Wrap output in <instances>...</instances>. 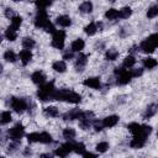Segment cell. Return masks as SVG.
Here are the masks:
<instances>
[{
    "label": "cell",
    "mask_w": 158,
    "mask_h": 158,
    "mask_svg": "<svg viewBox=\"0 0 158 158\" xmlns=\"http://www.w3.org/2000/svg\"><path fill=\"white\" fill-rule=\"evenodd\" d=\"M52 100H62V101H68V102H72V104H78V102L81 101V96L78 93L73 91V90L59 89V90H56L53 93Z\"/></svg>",
    "instance_id": "cell-1"
},
{
    "label": "cell",
    "mask_w": 158,
    "mask_h": 158,
    "mask_svg": "<svg viewBox=\"0 0 158 158\" xmlns=\"http://www.w3.org/2000/svg\"><path fill=\"white\" fill-rule=\"evenodd\" d=\"M54 91H56L54 83H53V81H49V83H46V84L40 85V89L37 90V96H38L42 101L52 100V96H53V93H54Z\"/></svg>",
    "instance_id": "cell-2"
},
{
    "label": "cell",
    "mask_w": 158,
    "mask_h": 158,
    "mask_svg": "<svg viewBox=\"0 0 158 158\" xmlns=\"http://www.w3.org/2000/svg\"><path fill=\"white\" fill-rule=\"evenodd\" d=\"M157 47H158V33L151 35L148 38L142 41L141 44H139L141 51L144 52V53H152Z\"/></svg>",
    "instance_id": "cell-3"
},
{
    "label": "cell",
    "mask_w": 158,
    "mask_h": 158,
    "mask_svg": "<svg viewBox=\"0 0 158 158\" xmlns=\"http://www.w3.org/2000/svg\"><path fill=\"white\" fill-rule=\"evenodd\" d=\"M114 73H115V75L117 77V84H120V85H125V84H128V83L131 81V78H132L131 72L123 69L122 67H117V68H115Z\"/></svg>",
    "instance_id": "cell-4"
},
{
    "label": "cell",
    "mask_w": 158,
    "mask_h": 158,
    "mask_svg": "<svg viewBox=\"0 0 158 158\" xmlns=\"http://www.w3.org/2000/svg\"><path fill=\"white\" fill-rule=\"evenodd\" d=\"M48 23H49V21H48V16H47L46 10L44 9H38L37 15L35 17V26L40 27V28H44Z\"/></svg>",
    "instance_id": "cell-5"
},
{
    "label": "cell",
    "mask_w": 158,
    "mask_h": 158,
    "mask_svg": "<svg viewBox=\"0 0 158 158\" xmlns=\"http://www.w3.org/2000/svg\"><path fill=\"white\" fill-rule=\"evenodd\" d=\"M9 137L11 138V141H21V138L23 137V135H25V128H23V126L21 125V123H16L12 128H10L9 130Z\"/></svg>",
    "instance_id": "cell-6"
},
{
    "label": "cell",
    "mask_w": 158,
    "mask_h": 158,
    "mask_svg": "<svg viewBox=\"0 0 158 158\" xmlns=\"http://www.w3.org/2000/svg\"><path fill=\"white\" fill-rule=\"evenodd\" d=\"M64 40H65V32L62 30H57L53 33V38H52V46L62 49L64 47Z\"/></svg>",
    "instance_id": "cell-7"
},
{
    "label": "cell",
    "mask_w": 158,
    "mask_h": 158,
    "mask_svg": "<svg viewBox=\"0 0 158 158\" xmlns=\"http://www.w3.org/2000/svg\"><path fill=\"white\" fill-rule=\"evenodd\" d=\"M10 105H11V107H12L17 114L23 112L25 109L27 107L26 101H25L23 99H21V98H11V100H10Z\"/></svg>",
    "instance_id": "cell-8"
},
{
    "label": "cell",
    "mask_w": 158,
    "mask_h": 158,
    "mask_svg": "<svg viewBox=\"0 0 158 158\" xmlns=\"http://www.w3.org/2000/svg\"><path fill=\"white\" fill-rule=\"evenodd\" d=\"M72 151H73V142H67V143L62 144L59 148H57L54 154L58 157H67Z\"/></svg>",
    "instance_id": "cell-9"
},
{
    "label": "cell",
    "mask_w": 158,
    "mask_h": 158,
    "mask_svg": "<svg viewBox=\"0 0 158 158\" xmlns=\"http://www.w3.org/2000/svg\"><path fill=\"white\" fill-rule=\"evenodd\" d=\"M146 139H147V137H144L142 135H133V138L130 142V146L132 148H142L146 143Z\"/></svg>",
    "instance_id": "cell-10"
},
{
    "label": "cell",
    "mask_w": 158,
    "mask_h": 158,
    "mask_svg": "<svg viewBox=\"0 0 158 158\" xmlns=\"http://www.w3.org/2000/svg\"><path fill=\"white\" fill-rule=\"evenodd\" d=\"M83 84L85 86H89V88H93V89H100V86H101V83H100L99 78H88L83 81Z\"/></svg>",
    "instance_id": "cell-11"
},
{
    "label": "cell",
    "mask_w": 158,
    "mask_h": 158,
    "mask_svg": "<svg viewBox=\"0 0 158 158\" xmlns=\"http://www.w3.org/2000/svg\"><path fill=\"white\" fill-rule=\"evenodd\" d=\"M31 79H32V81L35 84H38V85H42L46 81V77H44V74L42 72H35L31 75Z\"/></svg>",
    "instance_id": "cell-12"
},
{
    "label": "cell",
    "mask_w": 158,
    "mask_h": 158,
    "mask_svg": "<svg viewBox=\"0 0 158 158\" xmlns=\"http://www.w3.org/2000/svg\"><path fill=\"white\" fill-rule=\"evenodd\" d=\"M117 122H118V116H116V115L107 116V117H105V118L102 120L104 127H114Z\"/></svg>",
    "instance_id": "cell-13"
},
{
    "label": "cell",
    "mask_w": 158,
    "mask_h": 158,
    "mask_svg": "<svg viewBox=\"0 0 158 158\" xmlns=\"http://www.w3.org/2000/svg\"><path fill=\"white\" fill-rule=\"evenodd\" d=\"M20 59H21V62H22V64L23 65H26L31 59H32V53H31V51L30 49H22L21 52H20Z\"/></svg>",
    "instance_id": "cell-14"
},
{
    "label": "cell",
    "mask_w": 158,
    "mask_h": 158,
    "mask_svg": "<svg viewBox=\"0 0 158 158\" xmlns=\"http://www.w3.org/2000/svg\"><path fill=\"white\" fill-rule=\"evenodd\" d=\"M86 62H88V56H86V54H79L78 58H77V60H75L77 70H78V72H79V70H83V68H84V65L86 64Z\"/></svg>",
    "instance_id": "cell-15"
},
{
    "label": "cell",
    "mask_w": 158,
    "mask_h": 158,
    "mask_svg": "<svg viewBox=\"0 0 158 158\" xmlns=\"http://www.w3.org/2000/svg\"><path fill=\"white\" fill-rule=\"evenodd\" d=\"M81 114H83V112H81L80 110L74 109V110L67 112V114L63 116V118H64V120H75V118H80V117H81Z\"/></svg>",
    "instance_id": "cell-16"
},
{
    "label": "cell",
    "mask_w": 158,
    "mask_h": 158,
    "mask_svg": "<svg viewBox=\"0 0 158 158\" xmlns=\"http://www.w3.org/2000/svg\"><path fill=\"white\" fill-rule=\"evenodd\" d=\"M57 23H58L59 26L68 27V26H70L72 20H70L69 16H67V15H62V16H58V17H57Z\"/></svg>",
    "instance_id": "cell-17"
},
{
    "label": "cell",
    "mask_w": 158,
    "mask_h": 158,
    "mask_svg": "<svg viewBox=\"0 0 158 158\" xmlns=\"http://www.w3.org/2000/svg\"><path fill=\"white\" fill-rule=\"evenodd\" d=\"M157 110H158V106H157L156 104H151V105H148L147 109H146V112H144L143 117H144V118H149V117H152L153 115H156Z\"/></svg>",
    "instance_id": "cell-18"
},
{
    "label": "cell",
    "mask_w": 158,
    "mask_h": 158,
    "mask_svg": "<svg viewBox=\"0 0 158 158\" xmlns=\"http://www.w3.org/2000/svg\"><path fill=\"white\" fill-rule=\"evenodd\" d=\"M84 48V41L81 38H78L72 42V51L73 52H80Z\"/></svg>",
    "instance_id": "cell-19"
},
{
    "label": "cell",
    "mask_w": 158,
    "mask_h": 158,
    "mask_svg": "<svg viewBox=\"0 0 158 158\" xmlns=\"http://www.w3.org/2000/svg\"><path fill=\"white\" fill-rule=\"evenodd\" d=\"M84 31H85V33H86V35L93 36V35H95V33H96V31H98V25H96L95 22H90L88 26H85Z\"/></svg>",
    "instance_id": "cell-20"
},
{
    "label": "cell",
    "mask_w": 158,
    "mask_h": 158,
    "mask_svg": "<svg viewBox=\"0 0 158 158\" xmlns=\"http://www.w3.org/2000/svg\"><path fill=\"white\" fill-rule=\"evenodd\" d=\"M52 67H53V69H54L56 72H58V73H63V72H65V69H67V65H65V63H64L63 60H57V62H54Z\"/></svg>",
    "instance_id": "cell-21"
},
{
    "label": "cell",
    "mask_w": 158,
    "mask_h": 158,
    "mask_svg": "<svg viewBox=\"0 0 158 158\" xmlns=\"http://www.w3.org/2000/svg\"><path fill=\"white\" fill-rule=\"evenodd\" d=\"M157 64H158L157 60L154 58H152V57H147V58L143 59V65L146 68H148V69H152V68L157 67Z\"/></svg>",
    "instance_id": "cell-22"
},
{
    "label": "cell",
    "mask_w": 158,
    "mask_h": 158,
    "mask_svg": "<svg viewBox=\"0 0 158 158\" xmlns=\"http://www.w3.org/2000/svg\"><path fill=\"white\" fill-rule=\"evenodd\" d=\"M73 152L83 156L85 153V146L81 142H75V143H73Z\"/></svg>",
    "instance_id": "cell-23"
},
{
    "label": "cell",
    "mask_w": 158,
    "mask_h": 158,
    "mask_svg": "<svg viewBox=\"0 0 158 158\" xmlns=\"http://www.w3.org/2000/svg\"><path fill=\"white\" fill-rule=\"evenodd\" d=\"M79 10H80L81 12H84V14H89V12L93 11V4H91L90 1H84V2L79 6Z\"/></svg>",
    "instance_id": "cell-24"
},
{
    "label": "cell",
    "mask_w": 158,
    "mask_h": 158,
    "mask_svg": "<svg viewBox=\"0 0 158 158\" xmlns=\"http://www.w3.org/2000/svg\"><path fill=\"white\" fill-rule=\"evenodd\" d=\"M131 14H132L131 7L126 6V7H122V9L118 11V17H121V19H128V17L131 16Z\"/></svg>",
    "instance_id": "cell-25"
},
{
    "label": "cell",
    "mask_w": 158,
    "mask_h": 158,
    "mask_svg": "<svg viewBox=\"0 0 158 158\" xmlns=\"http://www.w3.org/2000/svg\"><path fill=\"white\" fill-rule=\"evenodd\" d=\"M21 23H22V19H21L20 16H14V17L11 19V25H10V27L14 28V30H19L20 26H21Z\"/></svg>",
    "instance_id": "cell-26"
},
{
    "label": "cell",
    "mask_w": 158,
    "mask_h": 158,
    "mask_svg": "<svg viewBox=\"0 0 158 158\" xmlns=\"http://www.w3.org/2000/svg\"><path fill=\"white\" fill-rule=\"evenodd\" d=\"M22 46H23V48H26V49H31V48L35 47V40L31 38V37H25V38L22 40Z\"/></svg>",
    "instance_id": "cell-27"
},
{
    "label": "cell",
    "mask_w": 158,
    "mask_h": 158,
    "mask_svg": "<svg viewBox=\"0 0 158 158\" xmlns=\"http://www.w3.org/2000/svg\"><path fill=\"white\" fill-rule=\"evenodd\" d=\"M5 37L9 40V41H15L16 37H17V33H16V30L9 27L6 31H5Z\"/></svg>",
    "instance_id": "cell-28"
},
{
    "label": "cell",
    "mask_w": 158,
    "mask_h": 158,
    "mask_svg": "<svg viewBox=\"0 0 158 158\" xmlns=\"http://www.w3.org/2000/svg\"><path fill=\"white\" fill-rule=\"evenodd\" d=\"M4 59L7 60V62H11V63L16 62V54H15V52L11 51V49L6 51V52L4 53Z\"/></svg>",
    "instance_id": "cell-29"
},
{
    "label": "cell",
    "mask_w": 158,
    "mask_h": 158,
    "mask_svg": "<svg viewBox=\"0 0 158 158\" xmlns=\"http://www.w3.org/2000/svg\"><path fill=\"white\" fill-rule=\"evenodd\" d=\"M44 114L47 116H51V117H56L58 116V109L56 106H47L44 109Z\"/></svg>",
    "instance_id": "cell-30"
},
{
    "label": "cell",
    "mask_w": 158,
    "mask_h": 158,
    "mask_svg": "<svg viewBox=\"0 0 158 158\" xmlns=\"http://www.w3.org/2000/svg\"><path fill=\"white\" fill-rule=\"evenodd\" d=\"M105 17L109 19V20H115L118 17V11L116 9H109L106 12H105Z\"/></svg>",
    "instance_id": "cell-31"
},
{
    "label": "cell",
    "mask_w": 158,
    "mask_h": 158,
    "mask_svg": "<svg viewBox=\"0 0 158 158\" xmlns=\"http://www.w3.org/2000/svg\"><path fill=\"white\" fill-rule=\"evenodd\" d=\"M106 59L107 60H115L117 57H118V52L116 51V49H114V48H111V49H107L106 51Z\"/></svg>",
    "instance_id": "cell-32"
},
{
    "label": "cell",
    "mask_w": 158,
    "mask_h": 158,
    "mask_svg": "<svg viewBox=\"0 0 158 158\" xmlns=\"http://www.w3.org/2000/svg\"><path fill=\"white\" fill-rule=\"evenodd\" d=\"M135 63H136V59H135L133 56H127V57L123 59V67H125V68H131V67L135 65Z\"/></svg>",
    "instance_id": "cell-33"
},
{
    "label": "cell",
    "mask_w": 158,
    "mask_h": 158,
    "mask_svg": "<svg viewBox=\"0 0 158 158\" xmlns=\"http://www.w3.org/2000/svg\"><path fill=\"white\" fill-rule=\"evenodd\" d=\"M63 137L67 138L68 141H72L75 137V131L73 128H64L63 131Z\"/></svg>",
    "instance_id": "cell-34"
},
{
    "label": "cell",
    "mask_w": 158,
    "mask_h": 158,
    "mask_svg": "<svg viewBox=\"0 0 158 158\" xmlns=\"http://www.w3.org/2000/svg\"><path fill=\"white\" fill-rule=\"evenodd\" d=\"M91 125V120L90 118H85V117H81L80 121H79V127L81 130H88Z\"/></svg>",
    "instance_id": "cell-35"
},
{
    "label": "cell",
    "mask_w": 158,
    "mask_h": 158,
    "mask_svg": "<svg viewBox=\"0 0 158 158\" xmlns=\"http://www.w3.org/2000/svg\"><path fill=\"white\" fill-rule=\"evenodd\" d=\"M40 142L41 143H51L52 142V136L47 132H42V133H40Z\"/></svg>",
    "instance_id": "cell-36"
},
{
    "label": "cell",
    "mask_w": 158,
    "mask_h": 158,
    "mask_svg": "<svg viewBox=\"0 0 158 158\" xmlns=\"http://www.w3.org/2000/svg\"><path fill=\"white\" fill-rule=\"evenodd\" d=\"M53 2V0H36V6L38 9H46Z\"/></svg>",
    "instance_id": "cell-37"
},
{
    "label": "cell",
    "mask_w": 158,
    "mask_h": 158,
    "mask_svg": "<svg viewBox=\"0 0 158 158\" xmlns=\"http://www.w3.org/2000/svg\"><path fill=\"white\" fill-rule=\"evenodd\" d=\"M11 120H12V118H11V114H10L9 111H4V112L1 114V123H2V125L9 123Z\"/></svg>",
    "instance_id": "cell-38"
},
{
    "label": "cell",
    "mask_w": 158,
    "mask_h": 158,
    "mask_svg": "<svg viewBox=\"0 0 158 158\" xmlns=\"http://www.w3.org/2000/svg\"><path fill=\"white\" fill-rule=\"evenodd\" d=\"M95 148H96V151H98L99 153H104V152L107 151V148H109V143H107V142H100V143L96 144Z\"/></svg>",
    "instance_id": "cell-39"
},
{
    "label": "cell",
    "mask_w": 158,
    "mask_h": 158,
    "mask_svg": "<svg viewBox=\"0 0 158 158\" xmlns=\"http://www.w3.org/2000/svg\"><path fill=\"white\" fill-rule=\"evenodd\" d=\"M27 141H28L30 143L40 142V133H37V132H32V133L27 135Z\"/></svg>",
    "instance_id": "cell-40"
},
{
    "label": "cell",
    "mask_w": 158,
    "mask_h": 158,
    "mask_svg": "<svg viewBox=\"0 0 158 158\" xmlns=\"http://www.w3.org/2000/svg\"><path fill=\"white\" fill-rule=\"evenodd\" d=\"M158 15V6H152L148 11H147V17H149V19H153V17H156Z\"/></svg>",
    "instance_id": "cell-41"
},
{
    "label": "cell",
    "mask_w": 158,
    "mask_h": 158,
    "mask_svg": "<svg viewBox=\"0 0 158 158\" xmlns=\"http://www.w3.org/2000/svg\"><path fill=\"white\" fill-rule=\"evenodd\" d=\"M142 73H143V69H142V68H136V69H132V70H131L132 78H133V77H139V75H142Z\"/></svg>",
    "instance_id": "cell-42"
},
{
    "label": "cell",
    "mask_w": 158,
    "mask_h": 158,
    "mask_svg": "<svg viewBox=\"0 0 158 158\" xmlns=\"http://www.w3.org/2000/svg\"><path fill=\"white\" fill-rule=\"evenodd\" d=\"M102 127H104L102 121H95V122H94V128H95V131H96V132L101 131V130H102Z\"/></svg>",
    "instance_id": "cell-43"
},
{
    "label": "cell",
    "mask_w": 158,
    "mask_h": 158,
    "mask_svg": "<svg viewBox=\"0 0 158 158\" xmlns=\"http://www.w3.org/2000/svg\"><path fill=\"white\" fill-rule=\"evenodd\" d=\"M44 31H46V32H49V33H54V32H56V28H54V26L49 22V23L44 27Z\"/></svg>",
    "instance_id": "cell-44"
},
{
    "label": "cell",
    "mask_w": 158,
    "mask_h": 158,
    "mask_svg": "<svg viewBox=\"0 0 158 158\" xmlns=\"http://www.w3.org/2000/svg\"><path fill=\"white\" fill-rule=\"evenodd\" d=\"M5 16H6V17H9V19H10V17L12 19V17H14V10H12V9H10V7L5 9Z\"/></svg>",
    "instance_id": "cell-45"
},
{
    "label": "cell",
    "mask_w": 158,
    "mask_h": 158,
    "mask_svg": "<svg viewBox=\"0 0 158 158\" xmlns=\"http://www.w3.org/2000/svg\"><path fill=\"white\" fill-rule=\"evenodd\" d=\"M73 58V53L72 52H65L63 54V59H72Z\"/></svg>",
    "instance_id": "cell-46"
},
{
    "label": "cell",
    "mask_w": 158,
    "mask_h": 158,
    "mask_svg": "<svg viewBox=\"0 0 158 158\" xmlns=\"http://www.w3.org/2000/svg\"><path fill=\"white\" fill-rule=\"evenodd\" d=\"M83 156H84V157H96L95 154H93V153H90V152H89V153H88V152H85Z\"/></svg>",
    "instance_id": "cell-47"
},
{
    "label": "cell",
    "mask_w": 158,
    "mask_h": 158,
    "mask_svg": "<svg viewBox=\"0 0 158 158\" xmlns=\"http://www.w3.org/2000/svg\"><path fill=\"white\" fill-rule=\"evenodd\" d=\"M41 157H51V154H42Z\"/></svg>",
    "instance_id": "cell-48"
},
{
    "label": "cell",
    "mask_w": 158,
    "mask_h": 158,
    "mask_svg": "<svg viewBox=\"0 0 158 158\" xmlns=\"http://www.w3.org/2000/svg\"><path fill=\"white\" fill-rule=\"evenodd\" d=\"M15 2H19V1H22V0H14Z\"/></svg>",
    "instance_id": "cell-49"
},
{
    "label": "cell",
    "mask_w": 158,
    "mask_h": 158,
    "mask_svg": "<svg viewBox=\"0 0 158 158\" xmlns=\"http://www.w3.org/2000/svg\"><path fill=\"white\" fill-rule=\"evenodd\" d=\"M109 1H115V0H109Z\"/></svg>",
    "instance_id": "cell-50"
},
{
    "label": "cell",
    "mask_w": 158,
    "mask_h": 158,
    "mask_svg": "<svg viewBox=\"0 0 158 158\" xmlns=\"http://www.w3.org/2000/svg\"><path fill=\"white\" fill-rule=\"evenodd\" d=\"M157 136H158V132H157Z\"/></svg>",
    "instance_id": "cell-51"
}]
</instances>
